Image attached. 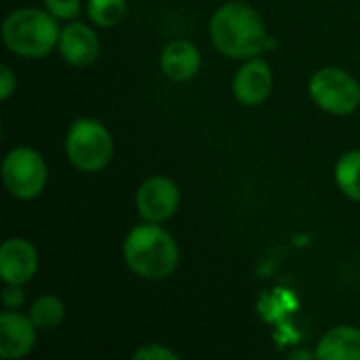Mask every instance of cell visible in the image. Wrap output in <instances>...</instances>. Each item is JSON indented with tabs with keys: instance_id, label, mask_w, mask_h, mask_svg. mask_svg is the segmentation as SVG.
I'll list each match as a JSON object with an SVG mask.
<instances>
[{
	"instance_id": "obj_1",
	"label": "cell",
	"mask_w": 360,
	"mask_h": 360,
	"mask_svg": "<svg viewBox=\"0 0 360 360\" xmlns=\"http://www.w3.org/2000/svg\"><path fill=\"white\" fill-rule=\"evenodd\" d=\"M209 36L213 46L230 59L259 57L268 46V30L262 15L238 0L226 2L213 13Z\"/></svg>"
},
{
	"instance_id": "obj_2",
	"label": "cell",
	"mask_w": 360,
	"mask_h": 360,
	"mask_svg": "<svg viewBox=\"0 0 360 360\" xmlns=\"http://www.w3.org/2000/svg\"><path fill=\"white\" fill-rule=\"evenodd\" d=\"M122 257L135 276L156 283L169 278L177 270L179 247L162 226L146 221L127 234Z\"/></svg>"
},
{
	"instance_id": "obj_3",
	"label": "cell",
	"mask_w": 360,
	"mask_h": 360,
	"mask_svg": "<svg viewBox=\"0 0 360 360\" xmlns=\"http://www.w3.org/2000/svg\"><path fill=\"white\" fill-rule=\"evenodd\" d=\"M46 8L21 6L2 21V40L11 53L23 59H42L59 44L61 27Z\"/></svg>"
},
{
	"instance_id": "obj_4",
	"label": "cell",
	"mask_w": 360,
	"mask_h": 360,
	"mask_svg": "<svg viewBox=\"0 0 360 360\" xmlns=\"http://www.w3.org/2000/svg\"><path fill=\"white\" fill-rule=\"evenodd\" d=\"M65 156L82 173L103 171L114 156V139L97 118H78L65 133Z\"/></svg>"
},
{
	"instance_id": "obj_5",
	"label": "cell",
	"mask_w": 360,
	"mask_h": 360,
	"mask_svg": "<svg viewBox=\"0 0 360 360\" xmlns=\"http://www.w3.org/2000/svg\"><path fill=\"white\" fill-rule=\"evenodd\" d=\"M308 91L314 105L333 116H348L360 105L359 80L335 65L316 70L308 82Z\"/></svg>"
},
{
	"instance_id": "obj_6",
	"label": "cell",
	"mask_w": 360,
	"mask_h": 360,
	"mask_svg": "<svg viewBox=\"0 0 360 360\" xmlns=\"http://www.w3.org/2000/svg\"><path fill=\"white\" fill-rule=\"evenodd\" d=\"M2 181L19 200L38 198L49 181V169L40 152L27 146L13 148L2 160Z\"/></svg>"
},
{
	"instance_id": "obj_7",
	"label": "cell",
	"mask_w": 360,
	"mask_h": 360,
	"mask_svg": "<svg viewBox=\"0 0 360 360\" xmlns=\"http://www.w3.org/2000/svg\"><path fill=\"white\" fill-rule=\"evenodd\" d=\"M179 188L167 175H152L135 192V207L143 221L162 224L179 209Z\"/></svg>"
},
{
	"instance_id": "obj_8",
	"label": "cell",
	"mask_w": 360,
	"mask_h": 360,
	"mask_svg": "<svg viewBox=\"0 0 360 360\" xmlns=\"http://www.w3.org/2000/svg\"><path fill=\"white\" fill-rule=\"evenodd\" d=\"M272 86H274L272 68L268 61L259 57L245 59V63L236 70L232 78V93L236 101L249 108L262 105L270 97Z\"/></svg>"
},
{
	"instance_id": "obj_9",
	"label": "cell",
	"mask_w": 360,
	"mask_h": 360,
	"mask_svg": "<svg viewBox=\"0 0 360 360\" xmlns=\"http://www.w3.org/2000/svg\"><path fill=\"white\" fill-rule=\"evenodd\" d=\"M38 270L36 247L21 238H6L0 247V278L4 285H25L34 278Z\"/></svg>"
},
{
	"instance_id": "obj_10",
	"label": "cell",
	"mask_w": 360,
	"mask_h": 360,
	"mask_svg": "<svg viewBox=\"0 0 360 360\" xmlns=\"http://www.w3.org/2000/svg\"><path fill=\"white\" fill-rule=\"evenodd\" d=\"M57 51L65 63L74 68H86L97 61L101 53V42L91 25L82 21H72L65 27H61Z\"/></svg>"
},
{
	"instance_id": "obj_11",
	"label": "cell",
	"mask_w": 360,
	"mask_h": 360,
	"mask_svg": "<svg viewBox=\"0 0 360 360\" xmlns=\"http://www.w3.org/2000/svg\"><path fill=\"white\" fill-rule=\"evenodd\" d=\"M36 325L27 314L6 310L0 314V356L17 360L27 356L36 346Z\"/></svg>"
},
{
	"instance_id": "obj_12",
	"label": "cell",
	"mask_w": 360,
	"mask_h": 360,
	"mask_svg": "<svg viewBox=\"0 0 360 360\" xmlns=\"http://www.w3.org/2000/svg\"><path fill=\"white\" fill-rule=\"evenodd\" d=\"M202 68V55L190 40H173L160 53V70L169 80H192Z\"/></svg>"
},
{
	"instance_id": "obj_13",
	"label": "cell",
	"mask_w": 360,
	"mask_h": 360,
	"mask_svg": "<svg viewBox=\"0 0 360 360\" xmlns=\"http://www.w3.org/2000/svg\"><path fill=\"white\" fill-rule=\"evenodd\" d=\"M314 352L321 360H360V329L352 325L333 327L319 340Z\"/></svg>"
},
{
	"instance_id": "obj_14",
	"label": "cell",
	"mask_w": 360,
	"mask_h": 360,
	"mask_svg": "<svg viewBox=\"0 0 360 360\" xmlns=\"http://www.w3.org/2000/svg\"><path fill=\"white\" fill-rule=\"evenodd\" d=\"M27 316L32 319V323L36 325L38 331H53L63 323L65 306H63L61 297H57L53 293H44L32 302Z\"/></svg>"
},
{
	"instance_id": "obj_15",
	"label": "cell",
	"mask_w": 360,
	"mask_h": 360,
	"mask_svg": "<svg viewBox=\"0 0 360 360\" xmlns=\"http://www.w3.org/2000/svg\"><path fill=\"white\" fill-rule=\"evenodd\" d=\"M335 184L344 196L360 202V150L342 154L335 165Z\"/></svg>"
},
{
	"instance_id": "obj_16",
	"label": "cell",
	"mask_w": 360,
	"mask_h": 360,
	"mask_svg": "<svg viewBox=\"0 0 360 360\" xmlns=\"http://www.w3.org/2000/svg\"><path fill=\"white\" fill-rule=\"evenodd\" d=\"M86 15L99 27H114L127 15V0H86Z\"/></svg>"
},
{
	"instance_id": "obj_17",
	"label": "cell",
	"mask_w": 360,
	"mask_h": 360,
	"mask_svg": "<svg viewBox=\"0 0 360 360\" xmlns=\"http://www.w3.org/2000/svg\"><path fill=\"white\" fill-rule=\"evenodd\" d=\"M44 8L59 21H74L82 8L80 0H44Z\"/></svg>"
},
{
	"instance_id": "obj_18",
	"label": "cell",
	"mask_w": 360,
	"mask_h": 360,
	"mask_svg": "<svg viewBox=\"0 0 360 360\" xmlns=\"http://www.w3.org/2000/svg\"><path fill=\"white\" fill-rule=\"evenodd\" d=\"M133 359L137 360H179V354L162 344H143L133 352Z\"/></svg>"
},
{
	"instance_id": "obj_19",
	"label": "cell",
	"mask_w": 360,
	"mask_h": 360,
	"mask_svg": "<svg viewBox=\"0 0 360 360\" xmlns=\"http://www.w3.org/2000/svg\"><path fill=\"white\" fill-rule=\"evenodd\" d=\"M15 91H17V76L13 74L8 65H2L0 68V99L2 101L11 99Z\"/></svg>"
},
{
	"instance_id": "obj_20",
	"label": "cell",
	"mask_w": 360,
	"mask_h": 360,
	"mask_svg": "<svg viewBox=\"0 0 360 360\" xmlns=\"http://www.w3.org/2000/svg\"><path fill=\"white\" fill-rule=\"evenodd\" d=\"M23 300H25V293H23L21 285H6V287H4V291H2V306H4L6 310H17V308H21Z\"/></svg>"
},
{
	"instance_id": "obj_21",
	"label": "cell",
	"mask_w": 360,
	"mask_h": 360,
	"mask_svg": "<svg viewBox=\"0 0 360 360\" xmlns=\"http://www.w3.org/2000/svg\"><path fill=\"white\" fill-rule=\"evenodd\" d=\"M289 359H316V352H308V350H297V352H291Z\"/></svg>"
}]
</instances>
